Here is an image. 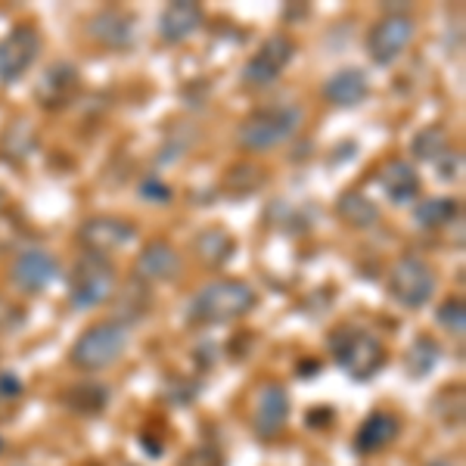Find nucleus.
I'll return each mask as SVG.
<instances>
[{"mask_svg": "<svg viewBox=\"0 0 466 466\" xmlns=\"http://www.w3.org/2000/svg\"><path fill=\"white\" fill-rule=\"evenodd\" d=\"M258 296L249 283L243 280H215L202 287L187 305V320L193 327H215V323H230L255 311Z\"/></svg>", "mask_w": 466, "mask_h": 466, "instance_id": "f257e3e1", "label": "nucleus"}, {"mask_svg": "<svg viewBox=\"0 0 466 466\" xmlns=\"http://www.w3.org/2000/svg\"><path fill=\"white\" fill-rule=\"evenodd\" d=\"M329 349H333L336 364L355 382H370L389 360L386 345L360 327H339L329 336Z\"/></svg>", "mask_w": 466, "mask_h": 466, "instance_id": "f03ea898", "label": "nucleus"}, {"mask_svg": "<svg viewBox=\"0 0 466 466\" xmlns=\"http://www.w3.org/2000/svg\"><path fill=\"white\" fill-rule=\"evenodd\" d=\"M302 127V109L277 103V106L255 109L243 125H239V147L249 153H268V149L287 144L292 134Z\"/></svg>", "mask_w": 466, "mask_h": 466, "instance_id": "7ed1b4c3", "label": "nucleus"}, {"mask_svg": "<svg viewBox=\"0 0 466 466\" xmlns=\"http://www.w3.org/2000/svg\"><path fill=\"white\" fill-rule=\"evenodd\" d=\"M125 349H127V327L118 320H106V323H94V327L85 329L72 342L69 360L78 370L96 373L116 364L125 355Z\"/></svg>", "mask_w": 466, "mask_h": 466, "instance_id": "20e7f679", "label": "nucleus"}, {"mask_svg": "<svg viewBox=\"0 0 466 466\" xmlns=\"http://www.w3.org/2000/svg\"><path fill=\"white\" fill-rule=\"evenodd\" d=\"M116 265L106 255H94L85 252L72 268L69 277V299L75 311H90V308H100L103 302H109L112 292H116Z\"/></svg>", "mask_w": 466, "mask_h": 466, "instance_id": "39448f33", "label": "nucleus"}, {"mask_svg": "<svg viewBox=\"0 0 466 466\" xmlns=\"http://www.w3.org/2000/svg\"><path fill=\"white\" fill-rule=\"evenodd\" d=\"M389 296L408 311H420L435 296V274L417 255H404L389 270Z\"/></svg>", "mask_w": 466, "mask_h": 466, "instance_id": "423d86ee", "label": "nucleus"}, {"mask_svg": "<svg viewBox=\"0 0 466 466\" xmlns=\"http://www.w3.org/2000/svg\"><path fill=\"white\" fill-rule=\"evenodd\" d=\"M417 25L408 13H386L367 35V54L377 66H392L410 47Z\"/></svg>", "mask_w": 466, "mask_h": 466, "instance_id": "0eeeda50", "label": "nucleus"}, {"mask_svg": "<svg viewBox=\"0 0 466 466\" xmlns=\"http://www.w3.org/2000/svg\"><path fill=\"white\" fill-rule=\"evenodd\" d=\"M37 54H41V35L28 22L0 37V85H16L35 66Z\"/></svg>", "mask_w": 466, "mask_h": 466, "instance_id": "6e6552de", "label": "nucleus"}, {"mask_svg": "<svg viewBox=\"0 0 466 466\" xmlns=\"http://www.w3.org/2000/svg\"><path fill=\"white\" fill-rule=\"evenodd\" d=\"M296 56V41L289 35H270L249 63L243 66L246 87H270Z\"/></svg>", "mask_w": 466, "mask_h": 466, "instance_id": "1a4fd4ad", "label": "nucleus"}, {"mask_svg": "<svg viewBox=\"0 0 466 466\" xmlns=\"http://www.w3.org/2000/svg\"><path fill=\"white\" fill-rule=\"evenodd\" d=\"M134 239H137V228H134L131 221H125V218H116V215L87 218L78 230V243L94 255L122 249V246L134 243Z\"/></svg>", "mask_w": 466, "mask_h": 466, "instance_id": "9d476101", "label": "nucleus"}, {"mask_svg": "<svg viewBox=\"0 0 466 466\" xmlns=\"http://www.w3.org/2000/svg\"><path fill=\"white\" fill-rule=\"evenodd\" d=\"M289 420V392L280 382H265L255 395V413H252V430L261 441H270L283 432Z\"/></svg>", "mask_w": 466, "mask_h": 466, "instance_id": "9b49d317", "label": "nucleus"}, {"mask_svg": "<svg viewBox=\"0 0 466 466\" xmlns=\"http://www.w3.org/2000/svg\"><path fill=\"white\" fill-rule=\"evenodd\" d=\"M59 277V261L44 249H25L13 261L10 280L13 287L22 289L25 296H37Z\"/></svg>", "mask_w": 466, "mask_h": 466, "instance_id": "f8f14e48", "label": "nucleus"}, {"mask_svg": "<svg viewBox=\"0 0 466 466\" xmlns=\"http://www.w3.org/2000/svg\"><path fill=\"white\" fill-rule=\"evenodd\" d=\"M81 87V75L72 63H56L37 78L35 85V100L44 109H63L75 100Z\"/></svg>", "mask_w": 466, "mask_h": 466, "instance_id": "ddd939ff", "label": "nucleus"}, {"mask_svg": "<svg viewBox=\"0 0 466 466\" xmlns=\"http://www.w3.org/2000/svg\"><path fill=\"white\" fill-rule=\"evenodd\" d=\"M377 184L386 193L389 202L395 206H408L420 197V175L410 162L404 159H386L377 171Z\"/></svg>", "mask_w": 466, "mask_h": 466, "instance_id": "4468645a", "label": "nucleus"}, {"mask_svg": "<svg viewBox=\"0 0 466 466\" xmlns=\"http://www.w3.org/2000/svg\"><path fill=\"white\" fill-rule=\"evenodd\" d=\"M137 280L140 283H168L177 277L180 270V255L175 246L165 243V239H153L144 246V252L137 255Z\"/></svg>", "mask_w": 466, "mask_h": 466, "instance_id": "2eb2a0df", "label": "nucleus"}, {"mask_svg": "<svg viewBox=\"0 0 466 466\" xmlns=\"http://www.w3.org/2000/svg\"><path fill=\"white\" fill-rule=\"evenodd\" d=\"M202 19H206V13H202L199 4H193V0H175V4L165 6L162 16H159L162 41H168V44L190 41V37L202 28Z\"/></svg>", "mask_w": 466, "mask_h": 466, "instance_id": "dca6fc26", "label": "nucleus"}, {"mask_svg": "<svg viewBox=\"0 0 466 466\" xmlns=\"http://www.w3.org/2000/svg\"><path fill=\"white\" fill-rule=\"evenodd\" d=\"M398 432H401V420H398L395 413L373 410L370 417L358 426L351 445H355L358 454H380V451H386L398 439Z\"/></svg>", "mask_w": 466, "mask_h": 466, "instance_id": "f3484780", "label": "nucleus"}, {"mask_svg": "<svg viewBox=\"0 0 466 466\" xmlns=\"http://www.w3.org/2000/svg\"><path fill=\"white\" fill-rule=\"evenodd\" d=\"M87 32L100 47L125 50L134 44V19L125 10H100L90 16Z\"/></svg>", "mask_w": 466, "mask_h": 466, "instance_id": "a211bd4d", "label": "nucleus"}, {"mask_svg": "<svg viewBox=\"0 0 466 466\" xmlns=\"http://www.w3.org/2000/svg\"><path fill=\"white\" fill-rule=\"evenodd\" d=\"M367 94H370V85H367V75L360 69H339L336 75H329V81L323 85V96L339 109L360 106L367 100Z\"/></svg>", "mask_w": 466, "mask_h": 466, "instance_id": "6ab92c4d", "label": "nucleus"}, {"mask_svg": "<svg viewBox=\"0 0 466 466\" xmlns=\"http://www.w3.org/2000/svg\"><path fill=\"white\" fill-rule=\"evenodd\" d=\"M193 252H197V258L202 265L224 268L233 255H237V239H233L224 228H206L202 233H197V239H193Z\"/></svg>", "mask_w": 466, "mask_h": 466, "instance_id": "aec40b11", "label": "nucleus"}, {"mask_svg": "<svg viewBox=\"0 0 466 466\" xmlns=\"http://www.w3.org/2000/svg\"><path fill=\"white\" fill-rule=\"evenodd\" d=\"M413 221H417L423 230H441V228H448V224L461 221V202L448 199V197L423 199L417 208H413Z\"/></svg>", "mask_w": 466, "mask_h": 466, "instance_id": "412c9836", "label": "nucleus"}, {"mask_svg": "<svg viewBox=\"0 0 466 466\" xmlns=\"http://www.w3.org/2000/svg\"><path fill=\"white\" fill-rule=\"evenodd\" d=\"M439 358H441V349L432 336H417L410 342V349L404 351V367H408L410 380H423L439 367Z\"/></svg>", "mask_w": 466, "mask_h": 466, "instance_id": "4be33fe9", "label": "nucleus"}, {"mask_svg": "<svg viewBox=\"0 0 466 466\" xmlns=\"http://www.w3.org/2000/svg\"><path fill=\"white\" fill-rule=\"evenodd\" d=\"M336 215H339L345 224H351V228H358V230L373 228V224L380 221V208L373 206V202L367 199V197H360L358 190L342 193L339 202H336Z\"/></svg>", "mask_w": 466, "mask_h": 466, "instance_id": "5701e85b", "label": "nucleus"}, {"mask_svg": "<svg viewBox=\"0 0 466 466\" xmlns=\"http://www.w3.org/2000/svg\"><path fill=\"white\" fill-rule=\"evenodd\" d=\"M66 404L78 413H100L109 404V392L96 382H78V386L66 389Z\"/></svg>", "mask_w": 466, "mask_h": 466, "instance_id": "b1692460", "label": "nucleus"}, {"mask_svg": "<svg viewBox=\"0 0 466 466\" xmlns=\"http://www.w3.org/2000/svg\"><path fill=\"white\" fill-rule=\"evenodd\" d=\"M261 184H265V171L255 168L249 162L233 165L228 175H224V190H228L230 197H249V193L258 190Z\"/></svg>", "mask_w": 466, "mask_h": 466, "instance_id": "393cba45", "label": "nucleus"}, {"mask_svg": "<svg viewBox=\"0 0 466 466\" xmlns=\"http://www.w3.org/2000/svg\"><path fill=\"white\" fill-rule=\"evenodd\" d=\"M448 134L441 131V127H423V131L413 137V144H410V153L417 156V159H423V162H435V159H441V156L448 153Z\"/></svg>", "mask_w": 466, "mask_h": 466, "instance_id": "a878e982", "label": "nucleus"}, {"mask_svg": "<svg viewBox=\"0 0 466 466\" xmlns=\"http://www.w3.org/2000/svg\"><path fill=\"white\" fill-rule=\"evenodd\" d=\"M35 147V131L25 122H16V127H6L4 134V156H28Z\"/></svg>", "mask_w": 466, "mask_h": 466, "instance_id": "bb28decb", "label": "nucleus"}, {"mask_svg": "<svg viewBox=\"0 0 466 466\" xmlns=\"http://www.w3.org/2000/svg\"><path fill=\"white\" fill-rule=\"evenodd\" d=\"M439 323L448 329V333H457L463 336V327H466V308H463V299L461 296H451L441 302L439 308Z\"/></svg>", "mask_w": 466, "mask_h": 466, "instance_id": "cd10ccee", "label": "nucleus"}, {"mask_svg": "<svg viewBox=\"0 0 466 466\" xmlns=\"http://www.w3.org/2000/svg\"><path fill=\"white\" fill-rule=\"evenodd\" d=\"M25 323V308L0 296V333H16Z\"/></svg>", "mask_w": 466, "mask_h": 466, "instance_id": "c85d7f7f", "label": "nucleus"}, {"mask_svg": "<svg viewBox=\"0 0 466 466\" xmlns=\"http://www.w3.org/2000/svg\"><path fill=\"white\" fill-rule=\"evenodd\" d=\"M435 168H439V177L441 180H457L463 171V156L461 149H448L441 159H435Z\"/></svg>", "mask_w": 466, "mask_h": 466, "instance_id": "c756f323", "label": "nucleus"}, {"mask_svg": "<svg viewBox=\"0 0 466 466\" xmlns=\"http://www.w3.org/2000/svg\"><path fill=\"white\" fill-rule=\"evenodd\" d=\"M184 466H224L221 463V454H218L215 448H197L187 454Z\"/></svg>", "mask_w": 466, "mask_h": 466, "instance_id": "7c9ffc66", "label": "nucleus"}, {"mask_svg": "<svg viewBox=\"0 0 466 466\" xmlns=\"http://www.w3.org/2000/svg\"><path fill=\"white\" fill-rule=\"evenodd\" d=\"M140 197H144V199H159L162 206H165V202L171 199V190L162 184L159 177H147L144 184H140Z\"/></svg>", "mask_w": 466, "mask_h": 466, "instance_id": "2f4dec72", "label": "nucleus"}, {"mask_svg": "<svg viewBox=\"0 0 466 466\" xmlns=\"http://www.w3.org/2000/svg\"><path fill=\"white\" fill-rule=\"evenodd\" d=\"M430 466H457V463H451V461H432Z\"/></svg>", "mask_w": 466, "mask_h": 466, "instance_id": "473e14b6", "label": "nucleus"}, {"mask_svg": "<svg viewBox=\"0 0 466 466\" xmlns=\"http://www.w3.org/2000/svg\"><path fill=\"white\" fill-rule=\"evenodd\" d=\"M4 208H6V193L0 190V212H4Z\"/></svg>", "mask_w": 466, "mask_h": 466, "instance_id": "72a5a7b5", "label": "nucleus"}, {"mask_svg": "<svg viewBox=\"0 0 466 466\" xmlns=\"http://www.w3.org/2000/svg\"><path fill=\"white\" fill-rule=\"evenodd\" d=\"M0 451H4V439H0Z\"/></svg>", "mask_w": 466, "mask_h": 466, "instance_id": "f704fd0d", "label": "nucleus"}]
</instances>
